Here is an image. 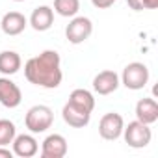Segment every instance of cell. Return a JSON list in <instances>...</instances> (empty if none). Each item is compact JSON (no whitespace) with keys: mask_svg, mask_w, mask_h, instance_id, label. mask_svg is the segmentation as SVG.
<instances>
[{"mask_svg":"<svg viewBox=\"0 0 158 158\" xmlns=\"http://www.w3.org/2000/svg\"><path fill=\"white\" fill-rule=\"evenodd\" d=\"M67 102L73 108L80 110V112H88V114H91L93 108H95V99H93V95L88 89H74L69 95V101Z\"/></svg>","mask_w":158,"mask_h":158,"instance_id":"15","label":"cell"},{"mask_svg":"<svg viewBox=\"0 0 158 158\" xmlns=\"http://www.w3.org/2000/svg\"><path fill=\"white\" fill-rule=\"evenodd\" d=\"M15 2H24V0H15Z\"/></svg>","mask_w":158,"mask_h":158,"instance_id":"22","label":"cell"},{"mask_svg":"<svg viewBox=\"0 0 158 158\" xmlns=\"http://www.w3.org/2000/svg\"><path fill=\"white\" fill-rule=\"evenodd\" d=\"M23 101V93L15 82H11L10 78H0V104H4L6 108H17Z\"/></svg>","mask_w":158,"mask_h":158,"instance_id":"7","label":"cell"},{"mask_svg":"<svg viewBox=\"0 0 158 158\" xmlns=\"http://www.w3.org/2000/svg\"><path fill=\"white\" fill-rule=\"evenodd\" d=\"M61 58L56 50H45L35 58H30L24 65V76L34 86L45 89H56L61 84Z\"/></svg>","mask_w":158,"mask_h":158,"instance_id":"1","label":"cell"},{"mask_svg":"<svg viewBox=\"0 0 158 158\" xmlns=\"http://www.w3.org/2000/svg\"><path fill=\"white\" fill-rule=\"evenodd\" d=\"M67 154V139L61 134H50L45 138L41 147L43 158H63Z\"/></svg>","mask_w":158,"mask_h":158,"instance_id":"8","label":"cell"},{"mask_svg":"<svg viewBox=\"0 0 158 158\" xmlns=\"http://www.w3.org/2000/svg\"><path fill=\"white\" fill-rule=\"evenodd\" d=\"M136 117L138 121L145 123V125H152L158 121V102L151 97L139 99L136 104Z\"/></svg>","mask_w":158,"mask_h":158,"instance_id":"11","label":"cell"},{"mask_svg":"<svg viewBox=\"0 0 158 158\" xmlns=\"http://www.w3.org/2000/svg\"><path fill=\"white\" fill-rule=\"evenodd\" d=\"M123 134H125V141L128 143V147L132 149H143L151 143V138H152V132L149 128V125L141 123V121H132L128 123L125 128H123Z\"/></svg>","mask_w":158,"mask_h":158,"instance_id":"4","label":"cell"},{"mask_svg":"<svg viewBox=\"0 0 158 158\" xmlns=\"http://www.w3.org/2000/svg\"><path fill=\"white\" fill-rule=\"evenodd\" d=\"M11 156H13V151L4 149L2 145H0V158H11Z\"/></svg>","mask_w":158,"mask_h":158,"instance_id":"21","label":"cell"},{"mask_svg":"<svg viewBox=\"0 0 158 158\" xmlns=\"http://www.w3.org/2000/svg\"><path fill=\"white\" fill-rule=\"evenodd\" d=\"M17 136V128L11 121L8 119H0V145L6 147L13 141V138Z\"/></svg>","mask_w":158,"mask_h":158,"instance_id":"18","label":"cell"},{"mask_svg":"<svg viewBox=\"0 0 158 158\" xmlns=\"http://www.w3.org/2000/svg\"><path fill=\"white\" fill-rule=\"evenodd\" d=\"M121 82L127 89H132V91H138V89H143L149 82V69L145 63H139V61H132L128 63L125 69H123V74H121Z\"/></svg>","mask_w":158,"mask_h":158,"instance_id":"3","label":"cell"},{"mask_svg":"<svg viewBox=\"0 0 158 158\" xmlns=\"http://www.w3.org/2000/svg\"><path fill=\"white\" fill-rule=\"evenodd\" d=\"M119 88V76L115 71H101L93 78V89L99 95H110Z\"/></svg>","mask_w":158,"mask_h":158,"instance_id":"9","label":"cell"},{"mask_svg":"<svg viewBox=\"0 0 158 158\" xmlns=\"http://www.w3.org/2000/svg\"><path fill=\"white\" fill-rule=\"evenodd\" d=\"M21 69V56L15 50L0 52V73L2 74H15Z\"/></svg>","mask_w":158,"mask_h":158,"instance_id":"16","label":"cell"},{"mask_svg":"<svg viewBox=\"0 0 158 158\" xmlns=\"http://www.w3.org/2000/svg\"><path fill=\"white\" fill-rule=\"evenodd\" d=\"M123 128H125V121L115 112L104 114L99 123V134L102 139H108V141H115L123 134Z\"/></svg>","mask_w":158,"mask_h":158,"instance_id":"6","label":"cell"},{"mask_svg":"<svg viewBox=\"0 0 158 158\" xmlns=\"http://www.w3.org/2000/svg\"><path fill=\"white\" fill-rule=\"evenodd\" d=\"M114 2H115V0H91V4L95 8H99V10H106V8L114 6Z\"/></svg>","mask_w":158,"mask_h":158,"instance_id":"20","label":"cell"},{"mask_svg":"<svg viewBox=\"0 0 158 158\" xmlns=\"http://www.w3.org/2000/svg\"><path fill=\"white\" fill-rule=\"evenodd\" d=\"M80 10V0H54V11L61 17H74Z\"/></svg>","mask_w":158,"mask_h":158,"instance_id":"17","label":"cell"},{"mask_svg":"<svg viewBox=\"0 0 158 158\" xmlns=\"http://www.w3.org/2000/svg\"><path fill=\"white\" fill-rule=\"evenodd\" d=\"M28 21L23 13L19 11H10L2 17V21H0V28H2V32L6 35H19L24 32Z\"/></svg>","mask_w":158,"mask_h":158,"instance_id":"10","label":"cell"},{"mask_svg":"<svg viewBox=\"0 0 158 158\" xmlns=\"http://www.w3.org/2000/svg\"><path fill=\"white\" fill-rule=\"evenodd\" d=\"M91 32H93V24L88 17H74L65 28V37L73 45H80L86 39H89Z\"/></svg>","mask_w":158,"mask_h":158,"instance_id":"5","label":"cell"},{"mask_svg":"<svg viewBox=\"0 0 158 158\" xmlns=\"http://www.w3.org/2000/svg\"><path fill=\"white\" fill-rule=\"evenodd\" d=\"M54 23V10L50 6H39L32 11V17H30V26L35 30V32H45L52 26Z\"/></svg>","mask_w":158,"mask_h":158,"instance_id":"13","label":"cell"},{"mask_svg":"<svg viewBox=\"0 0 158 158\" xmlns=\"http://www.w3.org/2000/svg\"><path fill=\"white\" fill-rule=\"evenodd\" d=\"M54 123V112L45 106V104H37V106H32L24 117V125L30 132L34 134H41L45 130H48Z\"/></svg>","mask_w":158,"mask_h":158,"instance_id":"2","label":"cell"},{"mask_svg":"<svg viewBox=\"0 0 158 158\" xmlns=\"http://www.w3.org/2000/svg\"><path fill=\"white\" fill-rule=\"evenodd\" d=\"M13 154L15 156H21V158H32L37 154V141L34 136L30 134H21V136H15L13 138Z\"/></svg>","mask_w":158,"mask_h":158,"instance_id":"12","label":"cell"},{"mask_svg":"<svg viewBox=\"0 0 158 158\" xmlns=\"http://www.w3.org/2000/svg\"><path fill=\"white\" fill-rule=\"evenodd\" d=\"M61 117H63V121H65L69 127H73V128H84V127H88V123H89V119H91V114L80 112V110L73 108V106L67 102V104L63 106V110H61Z\"/></svg>","mask_w":158,"mask_h":158,"instance_id":"14","label":"cell"},{"mask_svg":"<svg viewBox=\"0 0 158 158\" xmlns=\"http://www.w3.org/2000/svg\"><path fill=\"white\" fill-rule=\"evenodd\" d=\"M128 6L134 11H143V10H154L158 6V0H127Z\"/></svg>","mask_w":158,"mask_h":158,"instance_id":"19","label":"cell"}]
</instances>
